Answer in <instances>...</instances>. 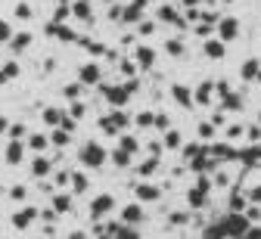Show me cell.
Segmentation results:
<instances>
[{"label": "cell", "instance_id": "cell-1", "mask_svg": "<svg viewBox=\"0 0 261 239\" xmlns=\"http://www.w3.org/2000/svg\"><path fill=\"white\" fill-rule=\"evenodd\" d=\"M84 161H87V165H100V161H103V152L97 146H87L84 149Z\"/></svg>", "mask_w": 261, "mask_h": 239}, {"label": "cell", "instance_id": "cell-2", "mask_svg": "<svg viewBox=\"0 0 261 239\" xmlns=\"http://www.w3.org/2000/svg\"><path fill=\"white\" fill-rule=\"evenodd\" d=\"M109 208H112V199H109V196H100V199L94 202V218H100V215L109 211Z\"/></svg>", "mask_w": 261, "mask_h": 239}, {"label": "cell", "instance_id": "cell-3", "mask_svg": "<svg viewBox=\"0 0 261 239\" xmlns=\"http://www.w3.org/2000/svg\"><path fill=\"white\" fill-rule=\"evenodd\" d=\"M221 34H224V38H233V34H237V22H233V19L224 22V25H221Z\"/></svg>", "mask_w": 261, "mask_h": 239}, {"label": "cell", "instance_id": "cell-4", "mask_svg": "<svg viewBox=\"0 0 261 239\" xmlns=\"http://www.w3.org/2000/svg\"><path fill=\"white\" fill-rule=\"evenodd\" d=\"M159 190H153V186H140V199H156Z\"/></svg>", "mask_w": 261, "mask_h": 239}, {"label": "cell", "instance_id": "cell-5", "mask_svg": "<svg viewBox=\"0 0 261 239\" xmlns=\"http://www.w3.org/2000/svg\"><path fill=\"white\" fill-rule=\"evenodd\" d=\"M124 220H140V208L137 205H131V208L124 211Z\"/></svg>", "mask_w": 261, "mask_h": 239}, {"label": "cell", "instance_id": "cell-6", "mask_svg": "<svg viewBox=\"0 0 261 239\" xmlns=\"http://www.w3.org/2000/svg\"><path fill=\"white\" fill-rule=\"evenodd\" d=\"M31 215H35V211H22V215L16 218V227H25V224H28V220H31Z\"/></svg>", "mask_w": 261, "mask_h": 239}, {"label": "cell", "instance_id": "cell-7", "mask_svg": "<svg viewBox=\"0 0 261 239\" xmlns=\"http://www.w3.org/2000/svg\"><path fill=\"white\" fill-rule=\"evenodd\" d=\"M255 72H258V65H255V62H246V68H242V75H246V78H252Z\"/></svg>", "mask_w": 261, "mask_h": 239}, {"label": "cell", "instance_id": "cell-8", "mask_svg": "<svg viewBox=\"0 0 261 239\" xmlns=\"http://www.w3.org/2000/svg\"><path fill=\"white\" fill-rule=\"evenodd\" d=\"M140 62L149 65V62H153V53H149V50H140Z\"/></svg>", "mask_w": 261, "mask_h": 239}, {"label": "cell", "instance_id": "cell-9", "mask_svg": "<svg viewBox=\"0 0 261 239\" xmlns=\"http://www.w3.org/2000/svg\"><path fill=\"white\" fill-rule=\"evenodd\" d=\"M208 53L218 59V56H221V44H208Z\"/></svg>", "mask_w": 261, "mask_h": 239}, {"label": "cell", "instance_id": "cell-10", "mask_svg": "<svg viewBox=\"0 0 261 239\" xmlns=\"http://www.w3.org/2000/svg\"><path fill=\"white\" fill-rule=\"evenodd\" d=\"M174 97H178L181 102H190V97H187V90H181V87H178V90H174Z\"/></svg>", "mask_w": 261, "mask_h": 239}, {"label": "cell", "instance_id": "cell-11", "mask_svg": "<svg viewBox=\"0 0 261 239\" xmlns=\"http://www.w3.org/2000/svg\"><path fill=\"white\" fill-rule=\"evenodd\" d=\"M56 208L65 211V208H69V199H65V196H62V199H56Z\"/></svg>", "mask_w": 261, "mask_h": 239}, {"label": "cell", "instance_id": "cell-12", "mask_svg": "<svg viewBox=\"0 0 261 239\" xmlns=\"http://www.w3.org/2000/svg\"><path fill=\"white\" fill-rule=\"evenodd\" d=\"M252 199H258V202H261V190H255V193H252Z\"/></svg>", "mask_w": 261, "mask_h": 239}, {"label": "cell", "instance_id": "cell-13", "mask_svg": "<svg viewBox=\"0 0 261 239\" xmlns=\"http://www.w3.org/2000/svg\"><path fill=\"white\" fill-rule=\"evenodd\" d=\"M72 239H84V236H72Z\"/></svg>", "mask_w": 261, "mask_h": 239}]
</instances>
